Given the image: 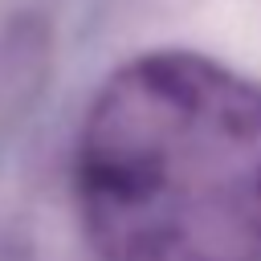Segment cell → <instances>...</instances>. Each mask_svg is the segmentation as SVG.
Here are the masks:
<instances>
[{
  "label": "cell",
  "instance_id": "1",
  "mask_svg": "<svg viewBox=\"0 0 261 261\" xmlns=\"http://www.w3.org/2000/svg\"><path fill=\"white\" fill-rule=\"evenodd\" d=\"M98 261H261V86L163 49L118 65L73 147Z\"/></svg>",
  "mask_w": 261,
  "mask_h": 261
}]
</instances>
